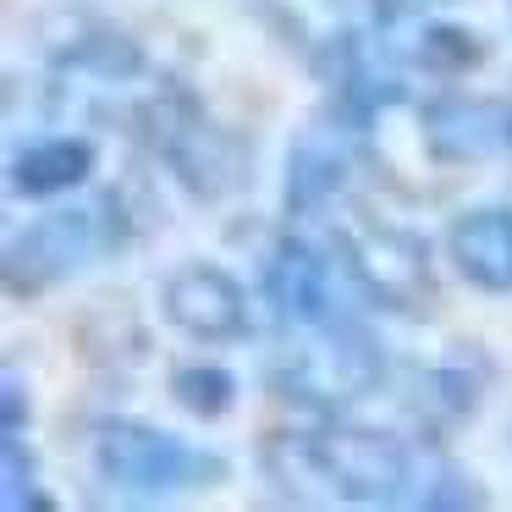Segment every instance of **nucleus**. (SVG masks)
I'll list each match as a JSON object with an SVG mask.
<instances>
[{"mask_svg": "<svg viewBox=\"0 0 512 512\" xmlns=\"http://www.w3.org/2000/svg\"><path fill=\"white\" fill-rule=\"evenodd\" d=\"M402 56H408L413 67L435 72V78H457V72H468V67H479V61H485V39L468 34V28L419 17V28H413V39H408V50H402Z\"/></svg>", "mask_w": 512, "mask_h": 512, "instance_id": "obj_13", "label": "nucleus"}, {"mask_svg": "<svg viewBox=\"0 0 512 512\" xmlns=\"http://www.w3.org/2000/svg\"><path fill=\"white\" fill-rule=\"evenodd\" d=\"M435 6H446V0H375V17L386 28H397V23H419V17H430Z\"/></svg>", "mask_w": 512, "mask_h": 512, "instance_id": "obj_16", "label": "nucleus"}, {"mask_svg": "<svg viewBox=\"0 0 512 512\" xmlns=\"http://www.w3.org/2000/svg\"><path fill=\"white\" fill-rule=\"evenodd\" d=\"M347 182V133L336 127H314L292 144L287 155V210L292 215H314L342 193Z\"/></svg>", "mask_w": 512, "mask_h": 512, "instance_id": "obj_11", "label": "nucleus"}, {"mask_svg": "<svg viewBox=\"0 0 512 512\" xmlns=\"http://www.w3.org/2000/svg\"><path fill=\"white\" fill-rule=\"evenodd\" d=\"M100 149L89 138H39L12 160V193L17 199H56L94 177Z\"/></svg>", "mask_w": 512, "mask_h": 512, "instance_id": "obj_12", "label": "nucleus"}, {"mask_svg": "<svg viewBox=\"0 0 512 512\" xmlns=\"http://www.w3.org/2000/svg\"><path fill=\"white\" fill-rule=\"evenodd\" d=\"M94 468L127 496H171V490H215L232 479V463L210 446H193L171 430L138 419H105L94 430Z\"/></svg>", "mask_w": 512, "mask_h": 512, "instance_id": "obj_2", "label": "nucleus"}, {"mask_svg": "<svg viewBox=\"0 0 512 512\" xmlns=\"http://www.w3.org/2000/svg\"><path fill=\"white\" fill-rule=\"evenodd\" d=\"M160 127H166L160 149H166L171 171H177V177L188 182L193 193H204V199H221V193L243 188L254 155H248V149L237 144L232 133L210 127L204 116H193L188 105H182V116H160Z\"/></svg>", "mask_w": 512, "mask_h": 512, "instance_id": "obj_8", "label": "nucleus"}, {"mask_svg": "<svg viewBox=\"0 0 512 512\" xmlns=\"http://www.w3.org/2000/svg\"><path fill=\"white\" fill-rule=\"evenodd\" d=\"M0 408H6V435H23V419H28V391L17 375H6L0 386Z\"/></svg>", "mask_w": 512, "mask_h": 512, "instance_id": "obj_17", "label": "nucleus"}, {"mask_svg": "<svg viewBox=\"0 0 512 512\" xmlns=\"http://www.w3.org/2000/svg\"><path fill=\"white\" fill-rule=\"evenodd\" d=\"M6 512H23V507H34V512H45V507H56V501L39 490V479H34V457L23 452V435H6Z\"/></svg>", "mask_w": 512, "mask_h": 512, "instance_id": "obj_15", "label": "nucleus"}, {"mask_svg": "<svg viewBox=\"0 0 512 512\" xmlns=\"http://www.w3.org/2000/svg\"><path fill=\"white\" fill-rule=\"evenodd\" d=\"M446 254L457 276L479 292H512V210L507 204H479L446 226Z\"/></svg>", "mask_w": 512, "mask_h": 512, "instance_id": "obj_10", "label": "nucleus"}, {"mask_svg": "<svg viewBox=\"0 0 512 512\" xmlns=\"http://www.w3.org/2000/svg\"><path fill=\"white\" fill-rule=\"evenodd\" d=\"M105 248H116V226L105 221L100 204L94 210H50L28 232H17L12 248H6V292L39 298V292L61 287L67 276H78Z\"/></svg>", "mask_w": 512, "mask_h": 512, "instance_id": "obj_4", "label": "nucleus"}, {"mask_svg": "<svg viewBox=\"0 0 512 512\" xmlns=\"http://www.w3.org/2000/svg\"><path fill=\"white\" fill-rule=\"evenodd\" d=\"M336 254H342L347 276L364 287L369 303L391 314H430L435 298V276H430V248L397 221H380V215L353 210L342 226H336Z\"/></svg>", "mask_w": 512, "mask_h": 512, "instance_id": "obj_3", "label": "nucleus"}, {"mask_svg": "<svg viewBox=\"0 0 512 512\" xmlns=\"http://www.w3.org/2000/svg\"><path fill=\"white\" fill-rule=\"evenodd\" d=\"M314 452H320L331 490L358 507H391L413 485L408 446L369 424H325V430H314Z\"/></svg>", "mask_w": 512, "mask_h": 512, "instance_id": "obj_5", "label": "nucleus"}, {"mask_svg": "<svg viewBox=\"0 0 512 512\" xmlns=\"http://www.w3.org/2000/svg\"><path fill=\"white\" fill-rule=\"evenodd\" d=\"M160 309L166 320L177 325L182 336L204 347H221V342H243L248 336V292L232 270L221 265H182L166 276L160 287Z\"/></svg>", "mask_w": 512, "mask_h": 512, "instance_id": "obj_6", "label": "nucleus"}, {"mask_svg": "<svg viewBox=\"0 0 512 512\" xmlns=\"http://www.w3.org/2000/svg\"><path fill=\"white\" fill-rule=\"evenodd\" d=\"M419 138L441 166H474L512 144V111L479 94H441L419 111Z\"/></svg>", "mask_w": 512, "mask_h": 512, "instance_id": "obj_7", "label": "nucleus"}, {"mask_svg": "<svg viewBox=\"0 0 512 512\" xmlns=\"http://www.w3.org/2000/svg\"><path fill=\"white\" fill-rule=\"evenodd\" d=\"M380 375H386L380 342L358 320H336V314L298 325V336L270 364V386L287 402L314 408V413H336V408L364 402L380 386Z\"/></svg>", "mask_w": 512, "mask_h": 512, "instance_id": "obj_1", "label": "nucleus"}, {"mask_svg": "<svg viewBox=\"0 0 512 512\" xmlns=\"http://www.w3.org/2000/svg\"><path fill=\"white\" fill-rule=\"evenodd\" d=\"M259 292H265L270 314H276L281 325H292V331L336 314L331 309V265H325V254L314 243H303V237H281L265 254Z\"/></svg>", "mask_w": 512, "mask_h": 512, "instance_id": "obj_9", "label": "nucleus"}, {"mask_svg": "<svg viewBox=\"0 0 512 512\" xmlns=\"http://www.w3.org/2000/svg\"><path fill=\"white\" fill-rule=\"evenodd\" d=\"M171 402L193 419H221L237 402V375L221 364H182L171 375Z\"/></svg>", "mask_w": 512, "mask_h": 512, "instance_id": "obj_14", "label": "nucleus"}]
</instances>
